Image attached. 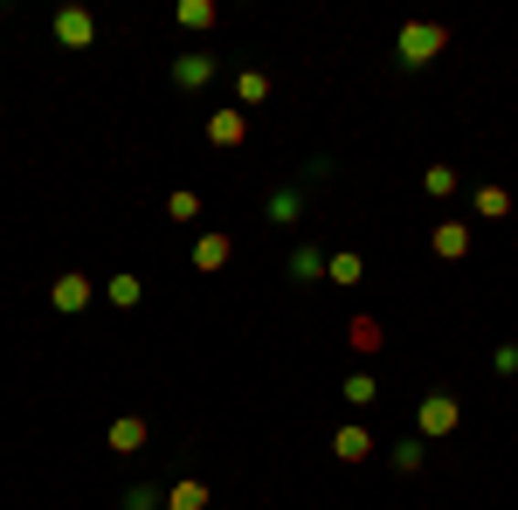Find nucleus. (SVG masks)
Listing matches in <instances>:
<instances>
[{"label": "nucleus", "mask_w": 518, "mask_h": 510, "mask_svg": "<svg viewBox=\"0 0 518 510\" xmlns=\"http://www.w3.org/2000/svg\"><path fill=\"white\" fill-rule=\"evenodd\" d=\"M456 428V393H428L422 401V434H449Z\"/></svg>", "instance_id": "3"}, {"label": "nucleus", "mask_w": 518, "mask_h": 510, "mask_svg": "<svg viewBox=\"0 0 518 510\" xmlns=\"http://www.w3.org/2000/svg\"><path fill=\"white\" fill-rule=\"evenodd\" d=\"M325 276H332V283H360V276H366V263H360V255H332Z\"/></svg>", "instance_id": "12"}, {"label": "nucleus", "mask_w": 518, "mask_h": 510, "mask_svg": "<svg viewBox=\"0 0 518 510\" xmlns=\"http://www.w3.org/2000/svg\"><path fill=\"white\" fill-rule=\"evenodd\" d=\"M353 345H360V352H374V345H380V325H374V317H353Z\"/></svg>", "instance_id": "20"}, {"label": "nucleus", "mask_w": 518, "mask_h": 510, "mask_svg": "<svg viewBox=\"0 0 518 510\" xmlns=\"http://www.w3.org/2000/svg\"><path fill=\"white\" fill-rule=\"evenodd\" d=\"M111 449H118V455L145 449V421H139V414H125V421H111Z\"/></svg>", "instance_id": "6"}, {"label": "nucleus", "mask_w": 518, "mask_h": 510, "mask_svg": "<svg viewBox=\"0 0 518 510\" xmlns=\"http://www.w3.org/2000/svg\"><path fill=\"white\" fill-rule=\"evenodd\" d=\"M504 207H512V193H504V186H484V193H477V214H504Z\"/></svg>", "instance_id": "19"}, {"label": "nucleus", "mask_w": 518, "mask_h": 510, "mask_svg": "<svg viewBox=\"0 0 518 510\" xmlns=\"http://www.w3.org/2000/svg\"><path fill=\"white\" fill-rule=\"evenodd\" d=\"M463 248H470V228H463V221H442L436 228V255H463Z\"/></svg>", "instance_id": "8"}, {"label": "nucleus", "mask_w": 518, "mask_h": 510, "mask_svg": "<svg viewBox=\"0 0 518 510\" xmlns=\"http://www.w3.org/2000/svg\"><path fill=\"white\" fill-rule=\"evenodd\" d=\"M374 380H366V372H353V380H345V401H353V407H366V401H374Z\"/></svg>", "instance_id": "17"}, {"label": "nucleus", "mask_w": 518, "mask_h": 510, "mask_svg": "<svg viewBox=\"0 0 518 510\" xmlns=\"http://www.w3.org/2000/svg\"><path fill=\"white\" fill-rule=\"evenodd\" d=\"M318 269H325L318 248H298V255H291V276H298V283H318Z\"/></svg>", "instance_id": "11"}, {"label": "nucleus", "mask_w": 518, "mask_h": 510, "mask_svg": "<svg viewBox=\"0 0 518 510\" xmlns=\"http://www.w3.org/2000/svg\"><path fill=\"white\" fill-rule=\"evenodd\" d=\"M97 35V21L83 15V7H63V15H56V42H69V48H83Z\"/></svg>", "instance_id": "4"}, {"label": "nucleus", "mask_w": 518, "mask_h": 510, "mask_svg": "<svg viewBox=\"0 0 518 510\" xmlns=\"http://www.w3.org/2000/svg\"><path fill=\"white\" fill-rule=\"evenodd\" d=\"M207 21H215V7H207V0H187V7H180V28H207Z\"/></svg>", "instance_id": "18"}, {"label": "nucleus", "mask_w": 518, "mask_h": 510, "mask_svg": "<svg viewBox=\"0 0 518 510\" xmlns=\"http://www.w3.org/2000/svg\"><path fill=\"white\" fill-rule=\"evenodd\" d=\"M207 77H215V56H180L173 62V83H180V90H201Z\"/></svg>", "instance_id": "5"}, {"label": "nucleus", "mask_w": 518, "mask_h": 510, "mask_svg": "<svg viewBox=\"0 0 518 510\" xmlns=\"http://www.w3.org/2000/svg\"><path fill=\"white\" fill-rule=\"evenodd\" d=\"M166 510H207V490L201 483H180V490L166 496Z\"/></svg>", "instance_id": "13"}, {"label": "nucleus", "mask_w": 518, "mask_h": 510, "mask_svg": "<svg viewBox=\"0 0 518 510\" xmlns=\"http://www.w3.org/2000/svg\"><path fill=\"white\" fill-rule=\"evenodd\" d=\"M236 90H242V104H263V97H270V77H263V69H242Z\"/></svg>", "instance_id": "15"}, {"label": "nucleus", "mask_w": 518, "mask_h": 510, "mask_svg": "<svg viewBox=\"0 0 518 510\" xmlns=\"http://www.w3.org/2000/svg\"><path fill=\"white\" fill-rule=\"evenodd\" d=\"M166 207H173V221H194V214H201V201H194V193H173Z\"/></svg>", "instance_id": "23"}, {"label": "nucleus", "mask_w": 518, "mask_h": 510, "mask_svg": "<svg viewBox=\"0 0 518 510\" xmlns=\"http://www.w3.org/2000/svg\"><path fill=\"white\" fill-rule=\"evenodd\" d=\"M394 469H422V442H401V449H394Z\"/></svg>", "instance_id": "22"}, {"label": "nucleus", "mask_w": 518, "mask_h": 510, "mask_svg": "<svg viewBox=\"0 0 518 510\" xmlns=\"http://www.w3.org/2000/svg\"><path fill=\"white\" fill-rule=\"evenodd\" d=\"M332 455H339V463H366V455H374V434H366L360 421H353V428H339V434H332Z\"/></svg>", "instance_id": "2"}, {"label": "nucleus", "mask_w": 518, "mask_h": 510, "mask_svg": "<svg viewBox=\"0 0 518 510\" xmlns=\"http://www.w3.org/2000/svg\"><path fill=\"white\" fill-rule=\"evenodd\" d=\"M428 193H456V172L449 166H428Z\"/></svg>", "instance_id": "24"}, {"label": "nucleus", "mask_w": 518, "mask_h": 510, "mask_svg": "<svg viewBox=\"0 0 518 510\" xmlns=\"http://www.w3.org/2000/svg\"><path fill=\"white\" fill-rule=\"evenodd\" d=\"M83 304H90V283H83V276H63V283H56V310H83Z\"/></svg>", "instance_id": "9"}, {"label": "nucleus", "mask_w": 518, "mask_h": 510, "mask_svg": "<svg viewBox=\"0 0 518 510\" xmlns=\"http://www.w3.org/2000/svg\"><path fill=\"white\" fill-rule=\"evenodd\" d=\"M194 263H201V269H221V263H228V234H207V242L194 248Z\"/></svg>", "instance_id": "10"}, {"label": "nucleus", "mask_w": 518, "mask_h": 510, "mask_svg": "<svg viewBox=\"0 0 518 510\" xmlns=\"http://www.w3.org/2000/svg\"><path fill=\"white\" fill-rule=\"evenodd\" d=\"M242 131H249V118H242V110H221V118L207 124V139H215V145H242Z\"/></svg>", "instance_id": "7"}, {"label": "nucleus", "mask_w": 518, "mask_h": 510, "mask_svg": "<svg viewBox=\"0 0 518 510\" xmlns=\"http://www.w3.org/2000/svg\"><path fill=\"white\" fill-rule=\"evenodd\" d=\"M449 42L442 28H428V21H415V28H401V62L408 69H422V62H436V48Z\"/></svg>", "instance_id": "1"}, {"label": "nucleus", "mask_w": 518, "mask_h": 510, "mask_svg": "<svg viewBox=\"0 0 518 510\" xmlns=\"http://www.w3.org/2000/svg\"><path fill=\"white\" fill-rule=\"evenodd\" d=\"M125 510H159V490H153V483H132V490H125Z\"/></svg>", "instance_id": "16"}, {"label": "nucleus", "mask_w": 518, "mask_h": 510, "mask_svg": "<svg viewBox=\"0 0 518 510\" xmlns=\"http://www.w3.org/2000/svg\"><path fill=\"white\" fill-rule=\"evenodd\" d=\"M270 221H298V186H277L270 193Z\"/></svg>", "instance_id": "14"}, {"label": "nucleus", "mask_w": 518, "mask_h": 510, "mask_svg": "<svg viewBox=\"0 0 518 510\" xmlns=\"http://www.w3.org/2000/svg\"><path fill=\"white\" fill-rule=\"evenodd\" d=\"M111 304H139V276H118V283H111Z\"/></svg>", "instance_id": "21"}]
</instances>
